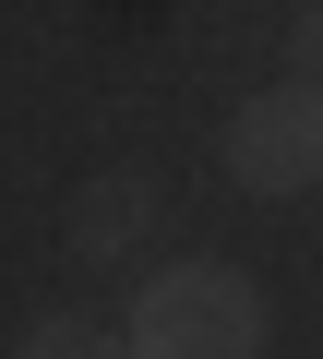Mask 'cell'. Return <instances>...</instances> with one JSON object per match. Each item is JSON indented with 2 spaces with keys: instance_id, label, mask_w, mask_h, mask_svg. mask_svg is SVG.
I'll use <instances>...</instances> for the list:
<instances>
[{
  "instance_id": "5b68a950",
  "label": "cell",
  "mask_w": 323,
  "mask_h": 359,
  "mask_svg": "<svg viewBox=\"0 0 323 359\" xmlns=\"http://www.w3.org/2000/svg\"><path fill=\"white\" fill-rule=\"evenodd\" d=\"M287 72H311V84H323V0H311V13L287 25Z\"/></svg>"
},
{
  "instance_id": "7a4b0ae2",
  "label": "cell",
  "mask_w": 323,
  "mask_h": 359,
  "mask_svg": "<svg viewBox=\"0 0 323 359\" xmlns=\"http://www.w3.org/2000/svg\"><path fill=\"white\" fill-rule=\"evenodd\" d=\"M228 180L263 192V204H287V192L323 180V84L311 72H287V84H263V96L228 108Z\"/></svg>"
},
{
  "instance_id": "3957f363",
  "label": "cell",
  "mask_w": 323,
  "mask_h": 359,
  "mask_svg": "<svg viewBox=\"0 0 323 359\" xmlns=\"http://www.w3.org/2000/svg\"><path fill=\"white\" fill-rule=\"evenodd\" d=\"M156 216H168V180H156V168H96V180H72V204H60V252L72 264H132L156 240Z\"/></svg>"
},
{
  "instance_id": "277c9868",
  "label": "cell",
  "mask_w": 323,
  "mask_h": 359,
  "mask_svg": "<svg viewBox=\"0 0 323 359\" xmlns=\"http://www.w3.org/2000/svg\"><path fill=\"white\" fill-rule=\"evenodd\" d=\"M13 359H132V335L96 323V311H36V323L13 335Z\"/></svg>"
},
{
  "instance_id": "6da1fadb",
  "label": "cell",
  "mask_w": 323,
  "mask_h": 359,
  "mask_svg": "<svg viewBox=\"0 0 323 359\" xmlns=\"http://www.w3.org/2000/svg\"><path fill=\"white\" fill-rule=\"evenodd\" d=\"M120 335H132V359H263V287L216 252L156 264L144 299L120 311Z\"/></svg>"
}]
</instances>
